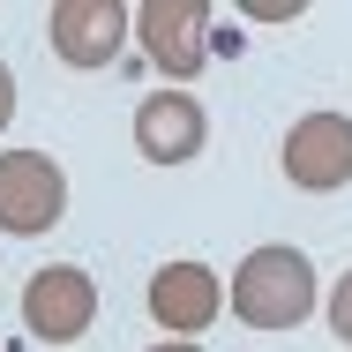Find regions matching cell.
I'll return each instance as SVG.
<instances>
[{
	"instance_id": "cell-1",
	"label": "cell",
	"mask_w": 352,
	"mask_h": 352,
	"mask_svg": "<svg viewBox=\"0 0 352 352\" xmlns=\"http://www.w3.org/2000/svg\"><path fill=\"white\" fill-rule=\"evenodd\" d=\"M225 307H232V322H248V330H300L315 307H322V285H315V263H307V248H255V255H240V270L225 285Z\"/></svg>"
},
{
	"instance_id": "cell-2",
	"label": "cell",
	"mask_w": 352,
	"mask_h": 352,
	"mask_svg": "<svg viewBox=\"0 0 352 352\" xmlns=\"http://www.w3.org/2000/svg\"><path fill=\"white\" fill-rule=\"evenodd\" d=\"M210 30H217L210 0H142L135 8V45L150 53V68L165 75L173 90H188L195 75L210 68Z\"/></svg>"
},
{
	"instance_id": "cell-3",
	"label": "cell",
	"mask_w": 352,
	"mask_h": 352,
	"mask_svg": "<svg viewBox=\"0 0 352 352\" xmlns=\"http://www.w3.org/2000/svg\"><path fill=\"white\" fill-rule=\"evenodd\" d=\"M68 217V173L45 150H0V232L30 240Z\"/></svg>"
},
{
	"instance_id": "cell-4",
	"label": "cell",
	"mask_w": 352,
	"mask_h": 352,
	"mask_svg": "<svg viewBox=\"0 0 352 352\" xmlns=\"http://www.w3.org/2000/svg\"><path fill=\"white\" fill-rule=\"evenodd\" d=\"M90 322H98V285H90L82 263L30 270V285H23V330H30L38 345H75Z\"/></svg>"
},
{
	"instance_id": "cell-5",
	"label": "cell",
	"mask_w": 352,
	"mask_h": 352,
	"mask_svg": "<svg viewBox=\"0 0 352 352\" xmlns=\"http://www.w3.org/2000/svg\"><path fill=\"white\" fill-rule=\"evenodd\" d=\"M285 180L307 188V195L352 188V113H330V105L300 113L292 135H285Z\"/></svg>"
},
{
	"instance_id": "cell-6",
	"label": "cell",
	"mask_w": 352,
	"mask_h": 352,
	"mask_svg": "<svg viewBox=\"0 0 352 352\" xmlns=\"http://www.w3.org/2000/svg\"><path fill=\"white\" fill-rule=\"evenodd\" d=\"M45 38H53V53H60L68 68H113L120 45L135 38V15H128L120 0H53Z\"/></svg>"
},
{
	"instance_id": "cell-7",
	"label": "cell",
	"mask_w": 352,
	"mask_h": 352,
	"mask_svg": "<svg viewBox=\"0 0 352 352\" xmlns=\"http://www.w3.org/2000/svg\"><path fill=\"white\" fill-rule=\"evenodd\" d=\"M225 315V278L210 263H157L150 270V322L165 338H203Z\"/></svg>"
},
{
	"instance_id": "cell-8",
	"label": "cell",
	"mask_w": 352,
	"mask_h": 352,
	"mask_svg": "<svg viewBox=\"0 0 352 352\" xmlns=\"http://www.w3.org/2000/svg\"><path fill=\"white\" fill-rule=\"evenodd\" d=\"M203 142H210V113L188 90H150L135 105V150L150 165H195Z\"/></svg>"
},
{
	"instance_id": "cell-9",
	"label": "cell",
	"mask_w": 352,
	"mask_h": 352,
	"mask_svg": "<svg viewBox=\"0 0 352 352\" xmlns=\"http://www.w3.org/2000/svg\"><path fill=\"white\" fill-rule=\"evenodd\" d=\"M322 315H330V338L338 345H352V270L338 285H330V300H322Z\"/></svg>"
},
{
	"instance_id": "cell-10",
	"label": "cell",
	"mask_w": 352,
	"mask_h": 352,
	"mask_svg": "<svg viewBox=\"0 0 352 352\" xmlns=\"http://www.w3.org/2000/svg\"><path fill=\"white\" fill-rule=\"evenodd\" d=\"M210 60H240V30H232V23L210 30Z\"/></svg>"
},
{
	"instance_id": "cell-11",
	"label": "cell",
	"mask_w": 352,
	"mask_h": 352,
	"mask_svg": "<svg viewBox=\"0 0 352 352\" xmlns=\"http://www.w3.org/2000/svg\"><path fill=\"white\" fill-rule=\"evenodd\" d=\"M15 120V75H8V60H0V128Z\"/></svg>"
},
{
	"instance_id": "cell-12",
	"label": "cell",
	"mask_w": 352,
	"mask_h": 352,
	"mask_svg": "<svg viewBox=\"0 0 352 352\" xmlns=\"http://www.w3.org/2000/svg\"><path fill=\"white\" fill-rule=\"evenodd\" d=\"M142 352H203L195 338H165V345H142Z\"/></svg>"
}]
</instances>
